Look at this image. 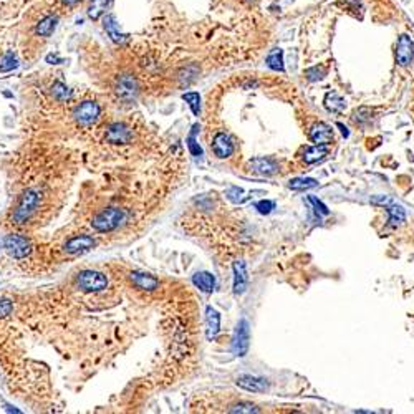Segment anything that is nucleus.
Returning <instances> with one entry per match:
<instances>
[{
  "label": "nucleus",
  "mask_w": 414,
  "mask_h": 414,
  "mask_svg": "<svg viewBox=\"0 0 414 414\" xmlns=\"http://www.w3.org/2000/svg\"><path fill=\"white\" fill-rule=\"evenodd\" d=\"M46 62H48V63H62V60H60L57 55H51V53H50V55L46 57Z\"/></svg>",
  "instance_id": "obj_38"
},
{
  "label": "nucleus",
  "mask_w": 414,
  "mask_h": 414,
  "mask_svg": "<svg viewBox=\"0 0 414 414\" xmlns=\"http://www.w3.org/2000/svg\"><path fill=\"white\" fill-rule=\"evenodd\" d=\"M267 65L275 71H283V53L280 48H275L267 57Z\"/></svg>",
  "instance_id": "obj_25"
},
{
  "label": "nucleus",
  "mask_w": 414,
  "mask_h": 414,
  "mask_svg": "<svg viewBox=\"0 0 414 414\" xmlns=\"http://www.w3.org/2000/svg\"><path fill=\"white\" fill-rule=\"evenodd\" d=\"M131 282L135 283L138 289L146 290V292H152L159 287V280L148 273H141V272H133L131 273Z\"/></svg>",
  "instance_id": "obj_16"
},
{
  "label": "nucleus",
  "mask_w": 414,
  "mask_h": 414,
  "mask_svg": "<svg viewBox=\"0 0 414 414\" xmlns=\"http://www.w3.org/2000/svg\"><path fill=\"white\" fill-rule=\"evenodd\" d=\"M4 247L7 253L13 258H23L32 252V245L25 237L18 236V234H10L4 239Z\"/></svg>",
  "instance_id": "obj_6"
},
{
  "label": "nucleus",
  "mask_w": 414,
  "mask_h": 414,
  "mask_svg": "<svg viewBox=\"0 0 414 414\" xmlns=\"http://www.w3.org/2000/svg\"><path fill=\"white\" fill-rule=\"evenodd\" d=\"M128 214H126L124 209H119V207H108L101 212H98L95 217L91 220V227L96 232H111L115 230L116 227L121 225Z\"/></svg>",
  "instance_id": "obj_1"
},
{
  "label": "nucleus",
  "mask_w": 414,
  "mask_h": 414,
  "mask_svg": "<svg viewBox=\"0 0 414 414\" xmlns=\"http://www.w3.org/2000/svg\"><path fill=\"white\" fill-rule=\"evenodd\" d=\"M13 312V305L9 298H0V318L10 315Z\"/></svg>",
  "instance_id": "obj_33"
},
{
  "label": "nucleus",
  "mask_w": 414,
  "mask_h": 414,
  "mask_svg": "<svg viewBox=\"0 0 414 414\" xmlns=\"http://www.w3.org/2000/svg\"><path fill=\"white\" fill-rule=\"evenodd\" d=\"M237 386H240L245 391H252V393H264L269 390V383L265 381L264 378H257V376H240L237 379Z\"/></svg>",
  "instance_id": "obj_14"
},
{
  "label": "nucleus",
  "mask_w": 414,
  "mask_h": 414,
  "mask_svg": "<svg viewBox=\"0 0 414 414\" xmlns=\"http://www.w3.org/2000/svg\"><path fill=\"white\" fill-rule=\"evenodd\" d=\"M250 345V326L245 318H242L237 325L236 333L232 338V351L236 356H245Z\"/></svg>",
  "instance_id": "obj_5"
},
{
  "label": "nucleus",
  "mask_w": 414,
  "mask_h": 414,
  "mask_svg": "<svg viewBox=\"0 0 414 414\" xmlns=\"http://www.w3.org/2000/svg\"><path fill=\"white\" fill-rule=\"evenodd\" d=\"M62 2H63L65 5H75L76 2H80V0H62Z\"/></svg>",
  "instance_id": "obj_40"
},
{
  "label": "nucleus",
  "mask_w": 414,
  "mask_h": 414,
  "mask_svg": "<svg viewBox=\"0 0 414 414\" xmlns=\"http://www.w3.org/2000/svg\"><path fill=\"white\" fill-rule=\"evenodd\" d=\"M111 0H91V5H90V9H88V15L90 18L93 20H96L99 18V15L106 10V7L110 5Z\"/></svg>",
  "instance_id": "obj_27"
},
{
  "label": "nucleus",
  "mask_w": 414,
  "mask_h": 414,
  "mask_svg": "<svg viewBox=\"0 0 414 414\" xmlns=\"http://www.w3.org/2000/svg\"><path fill=\"white\" fill-rule=\"evenodd\" d=\"M326 148L325 146H313V148H308L306 149V152H305V156H303V159H305V163H317V161H320V159H323L325 156H326Z\"/></svg>",
  "instance_id": "obj_26"
},
{
  "label": "nucleus",
  "mask_w": 414,
  "mask_h": 414,
  "mask_svg": "<svg viewBox=\"0 0 414 414\" xmlns=\"http://www.w3.org/2000/svg\"><path fill=\"white\" fill-rule=\"evenodd\" d=\"M197 128H199V126L196 124L194 128H192V133H191V135L188 136V148H189L191 154L194 156V158H201V156H202V148H201V146H199V144H197V141H196V133H197Z\"/></svg>",
  "instance_id": "obj_28"
},
{
  "label": "nucleus",
  "mask_w": 414,
  "mask_h": 414,
  "mask_svg": "<svg viewBox=\"0 0 414 414\" xmlns=\"http://www.w3.org/2000/svg\"><path fill=\"white\" fill-rule=\"evenodd\" d=\"M255 207L258 209L260 214H270L273 207H275V204H273L272 201H260V202H257Z\"/></svg>",
  "instance_id": "obj_35"
},
{
  "label": "nucleus",
  "mask_w": 414,
  "mask_h": 414,
  "mask_svg": "<svg viewBox=\"0 0 414 414\" xmlns=\"http://www.w3.org/2000/svg\"><path fill=\"white\" fill-rule=\"evenodd\" d=\"M105 29L106 32L110 33V37L113 42H116V43H124L126 40H128V35H124V33H121L118 30V23H116V18L113 17V15H108L105 18Z\"/></svg>",
  "instance_id": "obj_19"
},
{
  "label": "nucleus",
  "mask_w": 414,
  "mask_h": 414,
  "mask_svg": "<svg viewBox=\"0 0 414 414\" xmlns=\"http://www.w3.org/2000/svg\"><path fill=\"white\" fill-rule=\"evenodd\" d=\"M388 214H390V225L393 227H396L399 224H403L404 222V219H406V212L401 205H398V204H391L390 205V209H388Z\"/></svg>",
  "instance_id": "obj_23"
},
{
  "label": "nucleus",
  "mask_w": 414,
  "mask_h": 414,
  "mask_svg": "<svg viewBox=\"0 0 414 414\" xmlns=\"http://www.w3.org/2000/svg\"><path fill=\"white\" fill-rule=\"evenodd\" d=\"M212 149H214V152H216L217 158L225 159L234 152V144L230 141V138L227 136L225 133H217V135L214 136Z\"/></svg>",
  "instance_id": "obj_12"
},
{
  "label": "nucleus",
  "mask_w": 414,
  "mask_h": 414,
  "mask_svg": "<svg viewBox=\"0 0 414 414\" xmlns=\"http://www.w3.org/2000/svg\"><path fill=\"white\" fill-rule=\"evenodd\" d=\"M51 95L57 101H68L71 98V90L62 82H55L51 86Z\"/></svg>",
  "instance_id": "obj_22"
},
{
  "label": "nucleus",
  "mask_w": 414,
  "mask_h": 414,
  "mask_svg": "<svg viewBox=\"0 0 414 414\" xmlns=\"http://www.w3.org/2000/svg\"><path fill=\"white\" fill-rule=\"evenodd\" d=\"M249 277H247V265L244 260H236L234 262V293L242 295L247 290Z\"/></svg>",
  "instance_id": "obj_11"
},
{
  "label": "nucleus",
  "mask_w": 414,
  "mask_h": 414,
  "mask_svg": "<svg viewBox=\"0 0 414 414\" xmlns=\"http://www.w3.org/2000/svg\"><path fill=\"white\" fill-rule=\"evenodd\" d=\"M76 285L78 289H82L86 293L93 292H101L108 287V278L105 277V273L96 272V270H83L78 273L76 277Z\"/></svg>",
  "instance_id": "obj_3"
},
{
  "label": "nucleus",
  "mask_w": 414,
  "mask_h": 414,
  "mask_svg": "<svg viewBox=\"0 0 414 414\" xmlns=\"http://www.w3.org/2000/svg\"><path fill=\"white\" fill-rule=\"evenodd\" d=\"M99 113L101 108L96 101H83L73 111V118L80 126H93L99 119Z\"/></svg>",
  "instance_id": "obj_4"
},
{
  "label": "nucleus",
  "mask_w": 414,
  "mask_h": 414,
  "mask_svg": "<svg viewBox=\"0 0 414 414\" xmlns=\"http://www.w3.org/2000/svg\"><path fill=\"white\" fill-rule=\"evenodd\" d=\"M183 99L184 101H188V105L191 106V110L194 115H199V110H201V96H199V93H196V91L184 93Z\"/></svg>",
  "instance_id": "obj_29"
},
{
  "label": "nucleus",
  "mask_w": 414,
  "mask_h": 414,
  "mask_svg": "<svg viewBox=\"0 0 414 414\" xmlns=\"http://www.w3.org/2000/svg\"><path fill=\"white\" fill-rule=\"evenodd\" d=\"M250 168L253 172H257V174H264V176H270L273 174L278 166L277 163L273 161V159H269V158H255L250 161Z\"/></svg>",
  "instance_id": "obj_17"
},
{
  "label": "nucleus",
  "mask_w": 414,
  "mask_h": 414,
  "mask_svg": "<svg viewBox=\"0 0 414 414\" xmlns=\"http://www.w3.org/2000/svg\"><path fill=\"white\" fill-rule=\"evenodd\" d=\"M258 409L255 408L253 404H249V403H239L236 406H232V408L229 409V412H247V414H250V412H257Z\"/></svg>",
  "instance_id": "obj_32"
},
{
  "label": "nucleus",
  "mask_w": 414,
  "mask_h": 414,
  "mask_svg": "<svg viewBox=\"0 0 414 414\" xmlns=\"http://www.w3.org/2000/svg\"><path fill=\"white\" fill-rule=\"evenodd\" d=\"M322 76H323V70H322V68H318V66H315V68L306 70V78L312 80V82H315V80H320Z\"/></svg>",
  "instance_id": "obj_36"
},
{
  "label": "nucleus",
  "mask_w": 414,
  "mask_h": 414,
  "mask_svg": "<svg viewBox=\"0 0 414 414\" xmlns=\"http://www.w3.org/2000/svg\"><path fill=\"white\" fill-rule=\"evenodd\" d=\"M242 189H239V188H230L229 189V192H227V196H229V199H232V201H239L240 199V196H242Z\"/></svg>",
  "instance_id": "obj_37"
},
{
  "label": "nucleus",
  "mask_w": 414,
  "mask_h": 414,
  "mask_svg": "<svg viewBox=\"0 0 414 414\" xmlns=\"http://www.w3.org/2000/svg\"><path fill=\"white\" fill-rule=\"evenodd\" d=\"M289 186L293 191H306V189L317 188L318 183L312 177H295V179H292Z\"/></svg>",
  "instance_id": "obj_24"
},
{
  "label": "nucleus",
  "mask_w": 414,
  "mask_h": 414,
  "mask_svg": "<svg viewBox=\"0 0 414 414\" xmlns=\"http://www.w3.org/2000/svg\"><path fill=\"white\" fill-rule=\"evenodd\" d=\"M95 239L90 236H75L71 237L68 242L65 244V252L70 255H78V253H85L95 247Z\"/></svg>",
  "instance_id": "obj_10"
},
{
  "label": "nucleus",
  "mask_w": 414,
  "mask_h": 414,
  "mask_svg": "<svg viewBox=\"0 0 414 414\" xmlns=\"http://www.w3.org/2000/svg\"><path fill=\"white\" fill-rule=\"evenodd\" d=\"M55 29H57V17L48 15L37 25V35L46 38V37H50L53 32H55Z\"/></svg>",
  "instance_id": "obj_21"
},
{
  "label": "nucleus",
  "mask_w": 414,
  "mask_h": 414,
  "mask_svg": "<svg viewBox=\"0 0 414 414\" xmlns=\"http://www.w3.org/2000/svg\"><path fill=\"white\" fill-rule=\"evenodd\" d=\"M38 204H40V194H38V192L35 189H27L22 194V197H20L15 211H13L12 220L18 225L25 224L27 220H29L33 214H35Z\"/></svg>",
  "instance_id": "obj_2"
},
{
  "label": "nucleus",
  "mask_w": 414,
  "mask_h": 414,
  "mask_svg": "<svg viewBox=\"0 0 414 414\" xmlns=\"http://www.w3.org/2000/svg\"><path fill=\"white\" fill-rule=\"evenodd\" d=\"M192 283L204 293H212L214 287H216V278H214V275L209 272H197L196 275L192 277Z\"/></svg>",
  "instance_id": "obj_18"
},
{
  "label": "nucleus",
  "mask_w": 414,
  "mask_h": 414,
  "mask_svg": "<svg viewBox=\"0 0 414 414\" xmlns=\"http://www.w3.org/2000/svg\"><path fill=\"white\" fill-rule=\"evenodd\" d=\"M308 202L313 204V207H315V211L318 214H322V216H328L330 211H328V207H326L322 201H318L317 197H308Z\"/></svg>",
  "instance_id": "obj_34"
},
{
  "label": "nucleus",
  "mask_w": 414,
  "mask_h": 414,
  "mask_svg": "<svg viewBox=\"0 0 414 414\" xmlns=\"http://www.w3.org/2000/svg\"><path fill=\"white\" fill-rule=\"evenodd\" d=\"M325 106H326V110L331 111V113H342L346 108V101L342 96L337 95V93L333 91V93H326Z\"/></svg>",
  "instance_id": "obj_20"
},
{
  "label": "nucleus",
  "mask_w": 414,
  "mask_h": 414,
  "mask_svg": "<svg viewBox=\"0 0 414 414\" xmlns=\"http://www.w3.org/2000/svg\"><path fill=\"white\" fill-rule=\"evenodd\" d=\"M115 91L118 98H121L123 101H133L138 95V82L135 76L131 75H121L118 76Z\"/></svg>",
  "instance_id": "obj_7"
},
{
  "label": "nucleus",
  "mask_w": 414,
  "mask_h": 414,
  "mask_svg": "<svg viewBox=\"0 0 414 414\" xmlns=\"http://www.w3.org/2000/svg\"><path fill=\"white\" fill-rule=\"evenodd\" d=\"M106 141L111 144H126L133 139V133L126 124L123 123H115L106 130Z\"/></svg>",
  "instance_id": "obj_9"
},
{
  "label": "nucleus",
  "mask_w": 414,
  "mask_h": 414,
  "mask_svg": "<svg viewBox=\"0 0 414 414\" xmlns=\"http://www.w3.org/2000/svg\"><path fill=\"white\" fill-rule=\"evenodd\" d=\"M414 57V42L409 35H401L396 45V62L401 66H408Z\"/></svg>",
  "instance_id": "obj_8"
},
{
  "label": "nucleus",
  "mask_w": 414,
  "mask_h": 414,
  "mask_svg": "<svg viewBox=\"0 0 414 414\" xmlns=\"http://www.w3.org/2000/svg\"><path fill=\"white\" fill-rule=\"evenodd\" d=\"M205 337L207 340H214L217 337L219 333V328H220V315L216 308H212V306H207L205 308Z\"/></svg>",
  "instance_id": "obj_15"
},
{
  "label": "nucleus",
  "mask_w": 414,
  "mask_h": 414,
  "mask_svg": "<svg viewBox=\"0 0 414 414\" xmlns=\"http://www.w3.org/2000/svg\"><path fill=\"white\" fill-rule=\"evenodd\" d=\"M337 126H338L340 130H342V135H343L345 138H348V135H350V133H348V130H346V128H345V126H343L342 123H338Z\"/></svg>",
  "instance_id": "obj_39"
},
{
  "label": "nucleus",
  "mask_w": 414,
  "mask_h": 414,
  "mask_svg": "<svg viewBox=\"0 0 414 414\" xmlns=\"http://www.w3.org/2000/svg\"><path fill=\"white\" fill-rule=\"evenodd\" d=\"M196 76H197V68H196L194 65L186 66V68H183L181 71L177 73V80H179V82H181L183 85H184V83H191Z\"/></svg>",
  "instance_id": "obj_30"
},
{
  "label": "nucleus",
  "mask_w": 414,
  "mask_h": 414,
  "mask_svg": "<svg viewBox=\"0 0 414 414\" xmlns=\"http://www.w3.org/2000/svg\"><path fill=\"white\" fill-rule=\"evenodd\" d=\"M18 63H17V58L12 55V53H7L4 57L2 63H0V71H12L13 68H17Z\"/></svg>",
  "instance_id": "obj_31"
},
{
  "label": "nucleus",
  "mask_w": 414,
  "mask_h": 414,
  "mask_svg": "<svg viewBox=\"0 0 414 414\" xmlns=\"http://www.w3.org/2000/svg\"><path fill=\"white\" fill-rule=\"evenodd\" d=\"M310 139L317 146H326L333 141V130L328 124L318 123L310 130Z\"/></svg>",
  "instance_id": "obj_13"
}]
</instances>
